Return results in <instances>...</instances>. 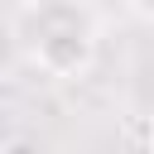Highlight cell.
Masks as SVG:
<instances>
[{
    "mask_svg": "<svg viewBox=\"0 0 154 154\" xmlns=\"http://www.w3.org/2000/svg\"><path fill=\"white\" fill-rule=\"evenodd\" d=\"M19 34L29 43V58L48 77H87L96 63V19L82 0H24Z\"/></svg>",
    "mask_w": 154,
    "mask_h": 154,
    "instance_id": "cell-1",
    "label": "cell"
},
{
    "mask_svg": "<svg viewBox=\"0 0 154 154\" xmlns=\"http://www.w3.org/2000/svg\"><path fill=\"white\" fill-rule=\"evenodd\" d=\"M130 10H135V14H144V19H154V0H130Z\"/></svg>",
    "mask_w": 154,
    "mask_h": 154,
    "instance_id": "cell-2",
    "label": "cell"
}]
</instances>
